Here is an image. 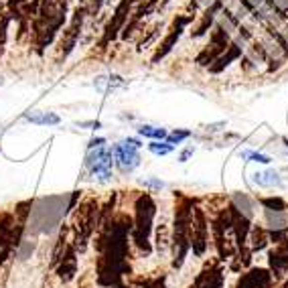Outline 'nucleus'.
<instances>
[{
    "label": "nucleus",
    "instance_id": "f257e3e1",
    "mask_svg": "<svg viewBox=\"0 0 288 288\" xmlns=\"http://www.w3.org/2000/svg\"><path fill=\"white\" fill-rule=\"evenodd\" d=\"M134 221L128 213H114L110 219L102 221L96 231V280L104 288H114L128 274L130 268V237Z\"/></svg>",
    "mask_w": 288,
    "mask_h": 288
},
{
    "label": "nucleus",
    "instance_id": "dca6fc26",
    "mask_svg": "<svg viewBox=\"0 0 288 288\" xmlns=\"http://www.w3.org/2000/svg\"><path fill=\"white\" fill-rule=\"evenodd\" d=\"M112 154L114 161L120 167L122 173H132L138 165H140V154L136 146H130L128 142H120L116 146H112Z\"/></svg>",
    "mask_w": 288,
    "mask_h": 288
},
{
    "label": "nucleus",
    "instance_id": "f8f14e48",
    "mask_svg": "<svg viewBox=\"0 0 288 288\" xmlns=\"http://www.w3.org/2000/svg\"><path fill=\"white\" fill-rule=\"evenodd\" d=\"M191 23H193V14H176V16L173 18V23H171V27H169L167 37L161 41V45H159L157 53H154V57H152V63H159L161 59H165V57L173 51V47L176 45V41L181 39L185 27L191 25Z\"/></svg>",
    "mask_w": 288,
    "mask_h": 288
},
{
    "label": "nucleus",
    "instance_id": "e433bc0d",
    "mask_svg": "<svg viewBox=\"0 0 288 288\" xmlns=\"http://www.w3.org/2000/svg\"><path fill=\"white\" fill-rule=\"evenodd\" d=\"M146 185H148V187H157V189H163V187H165L161 181H146Z\"/></svg>",
    "mask_w": 288,
    "mask_h": 288
},
{
    "label": "nucleus",
    "instance_id": "7ed1b4c3",
    "mask_svg": "<svg viewBox=\"0 0 288 288\" xmlns=\"http://www.w3.org/2000/svg\"><path fill=\"white\" fill-rule=\"evenodd\" d=\"M67 18V0H41L39 10L31 20V35L37 53L43 55L55 41Z\"/></svg>",
    "mask_w": 288,
    "mask_h": 288
},
{
    "label": "nucleus",
    "instance_id": "4be33fe9",
    "mask_svg": "<svg viewBox=\"0 0 288 288\" xmlns=\"http://www.w3.org/2000/svg\"><path fill=\"white\" fill-rule=\"evenodd\" d=\"M67 233H69V230L67 228H63L61 231H59V237H57V241H55V248H53V254H51V268H55V266L59 264V260H61V256H63V252H65V248L69 246V239H67Z\"/></svg>",
    "mask_w": 288,
    "mask_h": 288
},
{
    "label": "nucleus",
    "instance_id": "f3484780",
    "mask_svg": "<svg viewBox=\"0 0 288 288\" xmlns=\"http://www.w3.org/2000/svg\"><path fill=\"white\" fill-rule=\"evenodd\" d=\"M268 266L274 280L282 278L288 272V239L274 243V248L268 252Z\"/></svg>",
    "mask_w": 288,
    "mask_h": 288
},
{
    "label": "nucleus",
    "instance_id": "423d86ee",
    "mask_svg": "<svg viewBox=\"0 0 288 288\" xmlns=\"http://www.w3.org/2000/svg\"><path fill=\"white\" fill-rule=\"evenodd\" d=\"M230 43H231V37H230L228 29L224 25H215L211 31L209 43L205 45V49H201V53L195 57V63L199 67H209V65L230 47Z\"/></svg>",
    "mask_w": 288,
    "mask_h": 288
},
{
    "label": "nucleus",
    "instance_id": "393cba45",
    "mask_svg": "<svg viewBox=\"0 0 288 288\" xmlns=\"http://www.w3.org/2000/svg\"><path fill=\"white\" fill-rule=\"evenodd\" d=\"M254 183L260 185V187H274V185H280V176H278V173H274V171L256 173V174H254Z\"/></svg>",
    "mask_w": 288,
    "mask_h": 288
},
{
    "label": "nucleus",
    "instance_id": "f03ea898",
    "mask_svg": "<svg viewBox=\"0 0 288 288\" xmlns=\"http://www.w3.org/2000/svg\"><path fill=\"white\" fill-rule=\"evenodd\" d=\"M197 207V199L189 197L181 191L174 193V221H173V262L171 266L179 270L191 252V224H193V209Z\"/></svg>",
    "mask_w": 288,
    "mask_h": 288
},
{
    "label": "nucleus",
    "instance_id": "0eeeda50",
    "mask_svg": "<svg viewBox=\"0 0 288 288\" xmlns=\"http://www.w3.org/2000/svg\"><path fill=\"white\" fill-rule=\"evenodd\" d=\"M136 2H140V0H120V4L116 6L112 18L108 20V25H106V29H104V35H102V39H100V49H102V51H106L110 43L116 41V39L120 37L122 29H124V25H126V20H128V16H130V12H132V6H134Z\"/></svg>",
    "mask_w": 288,
    "mask_h": 288
},
{
    "label": "nucleus",
    "instance_id": "bb28decb",
    "mask_svg": "<svg viewBox=\"0 0 288 288\" xmlns=\"http://www.w3.org/2000/svg\"><path fill=\"white\" fill-rule=\"evenodd\" d=\"M10 14L4 12L0 14V57L4 55V47H6V39H8V27H10Z\"/></svg>",
    "mask_w": 288,
    "mask_h": 288
},
{
    "label": "nucleus",
    "instance_id": "7c9ffc66",
    "mask_svg": "<svg viewBox=\"0 0 288 288\" xmlns=\"http://www.w3.org/2000/svg\"><path fill=\"white\" fill-rule=\"evenodd\" d=\"M189 136H191L189 130H174V132H171V134L167 136V142L174 146V144H181L183 140H187Z\"/></svg>",
    "mask_w": 288,
    "mask_h": 288
},
{
    "label": "nucleus",
    "instance_id": "473e14b6",
    "mask_svg": "<svg viewBox=\"0 0 288 288\" xmlns=\"http://www.w3.org/2000/svg\"><path fill=\"white\" fill-rule=\"evenodd\" d=\"M102 4H104V0H90V2H87V14H90V16H98Z\"/></svg>",
    "mask_w": 288,
    "mask_h": 288
},
{
    "label": "nucleus",
    "instance_id": "2eb2a0df",
    "mask_svg": "<svg viewBox=\"0 0 288 288\" xmlns=\"http://www.w3.org/2000/svg\"><path fill=\"white\" fill-rule=\"evenodd\" d=\"M235 288H274V276L266 268H248L237 278Z\"/></svg>",
    "mask_w": 288,
    "mask_h": 288
},
{
    "label": "nucleus",
    "instance_id": "a211bd4d",
    "mask_svg": "<svg viewBox=\"0 0 288 288\" xmlns=\"http://www.w3.org/2000/svg\"><path fill=\"white\" fill-rule=\"evenodd\" d=\"M55 272H57V278L61 282H71L77 274V252L73 248V243H69L67 248H65L59 264L55 266Z\"/></svg>",
    "mask_w": 288,
    "mask_h": 288
},
{
    "label": "nucleus",
    "instance_id": "a878e982",
    "mask_svg": "<svg viewBox=\"0 0 288 288\" xmlns=\"http://www.w3.org/2000/svg\"><path fill=\"white\" fill-rule=\"evenodd\" d=\"M138 134L144 138H152V140H167L169 132L165 128H154V126H140Z\"/></svg>",
    "mask_w": 288,
    "mask_h": 288
},
{
    "label": "nucleus",
    "instance_id": "6e6552de",
    "mask_svg": "<svg viewBox=\"0 0 288 288\" xmlns=\"http://www.w3.org/2000/svg\"><path fill=\"white\" fill-rule=\"evenodd\" d=\"M112 165H114L112 148H106V146L90 148V152L85 157V169L94 176H98L102 183L110 181V176H112Z\"/></svg>",
    "mask_w": 288,
    "mask_h": 288
},
{
    "label": "nucleus",
    "instance_id": "6ab92c4d",
    "mask_svg": "<svg viewBox=\"0 0 288 288\" xmlns=\"http://www.w3.org/2000/svg\"><path fill=\"white\" fill-rule=\"evenodd\" d=\"M243 57V45L239 41H235V43H230V47L221 53L211 65H209V73H213V75H217V73H221L224 69H228L230 65L235 61V59H241Z\"/></svg>",
    "mask_w": 288,
    "mask_h": 288
},
{
    "label": "nucleus",
    "instance_id": "aec40b11",
    "mask_svg": "<svg viewBox=\"0 0 288 288\" xmlns=\"http://www.w3.org/2000/svg\"><path fill=\"white\" fill-rule=\"evenodd\" d=\"M219 10H224V0H215V2L211 4V6H207L205 8V12H203V16H201V20H199V25L191 31V37L193 39H199V37H203L211 27H213V20H215V14L219 12Z\"/></svg>",
    "mask_w": 288,
    "mask_h": 288
},
{
    "label": "nucleus",
    "instance_id": "c756f323",
    "mask_svg": "<svg viewBox=\"0 0 288 288\" xmlns=\"http://www.w3.org/2000/svg\"><path fill=\"white\" fill-rule=\"evenodd\" d=\"M169 246H171V237L167 235V228H159L157 230V252L163 254V252H167Z\"/></svg>",
    "mask_w": 288,
    "mask_h": 288
},
{
    "label": "nucleus",
    "instance_id": "c85d7f7f",
    "mask_svg": "<svg viewBox=\"0 0 288 288\" xmlns=\"http://www.w3.org/2000/svg\"><path fill=\"white\" fill-rule=\"evenodd\" d=\"M173 144H169L167 140H154V142H150L148 144V150L152 152V154H161V157H163V154H169V152H173Z\"/></svg>",
    "mask_w": 288,
    "mask_h": 288
},
{
    "label": "nucleus",
    "instance_id": "20e7f679",
    "mask_svg": "<svg viewBox=\"0 0 288 288\" xmlns=\"http://www.w3.org/2000/svg\"><path fill=\"white\" fill-rule=\"evenodd\" d=\"M154 217H157V203L150 193H140L134 201V226H132V241L138 248L142 256H148L152 252V228H154Z\"/></svg>",
    "mask_w": 288,
    "mask_h": 288
},
{
    "label": "nucleus",
    "instance_id": "b1692460",
    "mask_svg": "<svg viewBox=\"0 0 288 288\" xmlns=\"http://www.w3.org/2000/svg\"><path fill=\"white\" fill-rule=\"evenodd\" d=\"M27 120L31 124H39V126H55L61 122V118L53 112H35V114H27Z\"/></svg>",
    "mask_w": 288,
    "mask_h": 288
},
{
    "label": "nucleus",
    "instance_id": "39448f33",
    "mask_svg": "<svg viewBox=\"0 0 288 288\" xmlns=\"http://www.w3.org/2000/svg\"><path fill=\"white\" fill-rule=\"evenodd\" d=\"M98 228H100V203L96 199H85V201L79 203L73 217V226H71V231H73L71 243L75 252H85L87 243H90V239L98 231Z\"/></svg>",
    "mask_w": 288,
    "mask_h": 288
},
{
    "label": "nucleus",
    "instance_id": "9d476101",
    "mask_svg": "<svg viewBox=\"0 0 288 288\" xmlns=\"http://www.w3.org/2000/svg\"><path fill=\"white\" fill-rule=\"evenodd\" d=\"M85 14H87V6H77L73 16H71V23L69 27L63 31V37L59 41V59L65 61L75 49L77 41H79V33H81V27H83V20H85Z\"/></svg>",
    "mask_w": 288,
    "mask_h": 288
},
{
    "label": "nucleus",
    "instance_id": "c9c22d12",
    "mask_svg": "<svg viewBox=\"0 0 288 288\" xmlns=\"http://www.w3.org/2000/svg\"><path fill=\"white\" fill-rule=\"evenodd\" d=\"M124 142H128V144H130V146H136V148H140V146H142V144H140V142H138V140H136V138H126V140H124Z\"/></svg>",
    "mask_w": 288,
    "mask_h": 288
},
{
    "label": "nucleus",
    "instance_id": "4468645a",
    "mask_svg": "<svg viewBox=\"0 0 288 288\" xmlns=\"http://www.w3.org/2000/svg\"><path fill=\"white\" fill-rule=\"evenodd\" d=\"M157 8H159V0H140L138 8H136L134 12H130V16H128V20H126V25H124V29H122V33H120V37H122L124 41H128L132 35L136 33V29L140 27L142 20H144L150 12L157 10Z\"/></svg>",
    "mask_w": 288,
    "mask_h": 288
},
{
    "label": "nucleus",
    "instance_id": "72a5a7b5",
    "mask_svg": "<svg viewBox=\"0 0 288 288\" xmlns=\"http://www.w3.org/2000/svg\"><path fill=\"white\" fill-rule=\"evenodd\" d=\"M189 157H193V148H187V150H183V152H181V157H179V161H181V163H185Z\"/></svg>",
    "mask_w": 288,
    "mask_h": 288
},
{
    "label": "nucleus",
    "instance_id": "2f4dec72",
    "mask_svg": "<svg viewBox=\"0 0 288 288\" xmlns=\"http://www.w3.org/2000/svg\"><path fill=\"white\" fill-rule=\"evenodd\" d=\"M241 157H243V159H250V161H254V163H262V165H268V163H270V157H266V154H260V152H252V150L241 152Z\"/></svg>",
    "mask_w": 288,
    "mask_h": 288
},
{
    "label": "nucleus",
    "instance_id": "1a4fd4ad",
    "mask_svg": "<svg viewBox=\"0 0 288 288\" xmlns=\"http://www.w3.org/2000/svg\"><path fill=\"white\" fill-rule=\"evenodd\" d=\"M209 246V221L203 207L193 209V224H191V250L197 258H203Z\"/></svg>",
    "mask_w": 288,
    "mask_h": 288
},
{
    "label": "nucleus",
    "instance_id": "5701e85b",
    "mask_svg": "<svg viewBox=\"0 0 288 288\" xmlns=\"http://www.w3.org/2000/svg\"><path fill=\"white\" fill-rule=\"evenodd\" d=\"M258 203L266 209V211H276V213H284L288 209V203L284 201L282 197H260L258 199Z\"/></svg>",
    "mask_w": 288,
    "mask_h": 288
},
{
    "label": "nucleus",
    "instance_id": "ddd939ff",
    "mask_svg": "<svg viewBox=\"0 0 288 288\" xmlns=\"http://www.w3.org/2000/svg\"><path fill=\"white\" fill-rule=\"evenodd\" d=\"M14 224H16V217L12 211H0V264H6L10 256L16 252Z\"/></svg>",
    "mask_w": 288,
    "mask_h": 288
},
{
    "label": "nucleus",
    "instance_id": "4c0bfd02",
    "mask_svg": "<svg viewBox=\"0 0 288 288\" xmlns=\"http://www.w3.org/2000/svg\"><path fill=\"white\" fill-rule=\"evenodd\" d=\"M284 142H286V148H288V138H284Z\"/></svg>",
    "mask_w": 288,
    "mask_h": 288
},
{
    "label": "nucleus",
    "instance_id": "f704fd0d",
    "mask_svg": "<svg viewBox=\"0 0 288 288\" xmlns=\"http://www.w3.org/2000/svg\"><path fill=\"white\" fill-rule=\"evenodd\" d=\"M98 146H106V140L104 138H94L90 142V148H98Z\"/></svg>",
    "mask_w": 288,
    "mask_h": 288
},
{
    "label": "nucleus",
    "instance_id": "58836bf2",
    "mask_svg": "<svg viewBox=\"0 0 288 288\" xmlns=\"http://www.w3.org/2000/svg\"><path fill=\"white\" fill-rule=\"evenodd\" d=\"M189 288H193V286H189Z\"/></svg>",
    "mask_w": 288,
    "mask_h": 288
},
{
    "label": "nucleus",
    "instance_id": "412c9836",
    "mask_svg": "<svg viewBox=\"0 0 288 288\" xmlns=\"http://www.w3.org/2000/svg\"><path fill=\"white\" fill-rule=\"evenodd\" d=\"M270 243V233L264 226H252V231H250V237H248V246L250 250L256 254V252H262L266 246Z\"/></svg>",
    "mask_w": 288,
    "mask_h": 288
},
{
    "label": "nucleus",
    "instance_id": "cd10ccee",
    "mask_svg": "<svg viewBox=\"0 0 288 288\" xmlns=\"http://www.w3.org/2000/svg\"><path fill=\"white\" fill-rule=\"evenodd\" d=\"M136 286H140V288H167V278H165V274L154 276V278H140V280H136Z\"/></svg>",
    "mask_w": 288,
    "mask_h": 288
},
{
    "label": "nucleus",
    "instance_id": "9b49d317",
    "mask_svg": "<svg viewBox=\"0 0 288 288\" xmlns=\"http://www.w3.org/2000/svg\"><path fill=\"white\" fill-rule=\"evenodd\" d=\"M226 284V266L219 258H209L203 268L193 280V288H224Z\"/></svg>",
    "mask_w": 288,
    "mask_h": 288
}]
</instances>
